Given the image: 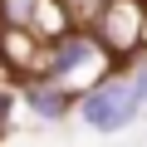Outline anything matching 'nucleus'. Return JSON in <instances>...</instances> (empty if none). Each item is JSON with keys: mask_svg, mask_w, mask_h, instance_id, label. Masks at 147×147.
<instances>
[{"mask_svg": "<svg viewBox=\"0 0 147 147\" xmlns=\"http://www.w3.org/2000/svg\"><path fill=\"white\" fill-rule=\"evenodd\" d=\"M137 113H142V98H137L132 74L127 79H98V84H88L79 93V103H74V118L88 132H123Z\"/></svg>", "mask_w": 147, "mask_h": 147, "instance_id": "obj_1", "label": "nucleus"}, {"mask_svg": "<svg viewBox=\"0 0 147 147\" xmlns=\"http://www.w3.org/2000/svg\"><path fill=\"white\" fill-rule=\"evenodd\" d=\"M98 54H103L98 34L69 30V34H54V39H44L34 74H49V79H64V84H79V74H84V69H93V64H98Z\"/></svg>", "mask_w": 147, "mask_h": 147, "instance_id": "obj_2", "label": "nucleus"}, {"mask_svg": "<svg viewBox=\"0 0 147 147\" xmlns=\"http://www.w3.org/2000/svg\"><path fill=\"white\" fill-rule=\"evenodd\" d=\"M98 44L108 54H127V49L147 44V0H103Z\"/></svg>", "mask_w": 147, "mask_h": 147, "instance_id": "obj_3", "label": "nucleus"}, {"mask_svg": "<svg viewBox=\"0 0 147 147\" xmlns=\"http://www.w3.org/2000/svg\"><path fill=\"white\" fill-rule=\"evenodd\" d=\"M69 88H74V84H64V79L30 74V84H20V103H25V113H30L34 123H64V118L74 113V103H79Z\"/></svg>", "mask_w": 147, "mask_h": 147, "instance_id": "obj_4", "label": "nucleus"}, {"mask_svg": "<svg viewBox=\"0 0 147 147\" xmlns=\"http://www.w3.org/2000/svg\"><path fill=\"white\" fill-rule=\"evenodd\" d=\"M15 108H20V88H5V84H0V137H5V127L15 123Z\"/></svg>", "mask_w": 147, "mask_h": 147, "instance_id": "obj_5", "label": "nucleus"}, {"mask_svg": "<svg viewBox=\"0 0 147 147\" xmlns=\"http://www.w3.org/2000/svg\"><path fill=\"white\" fill-rule=\"evenodd\" d=\"M132 84H137V98H142V108H147V44H142V54H137V64H132Z\"/></svg>", "mask_w": 147, "mask_h": 147, "instance_id": "obj_6", "label": "nucleus"}, {"mask_svg": "<svg viewBox=\"0 0 147 147\" xmlns=\"http://www.w3.org/2000/svg\"><path fill=\"white\" fill-rule=\"evenodd\" d=\"M0 59H5V30H0Z\"/></svg>", "mask_w": 147, "mask_h": 147, "instance_id": "obj_7", "label": "nucleus"}]
</instances>
